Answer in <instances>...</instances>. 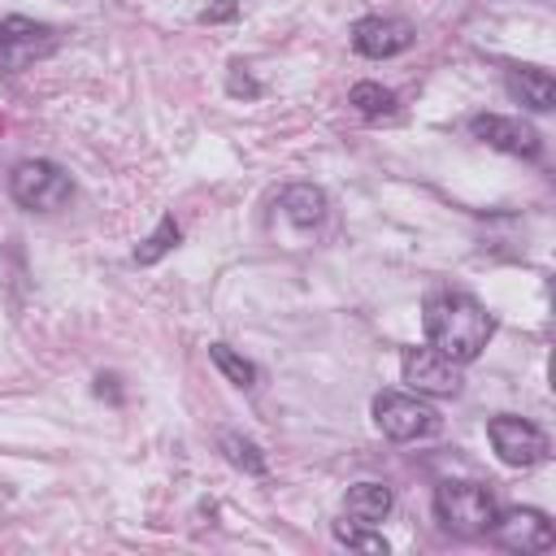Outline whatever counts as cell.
<instances>
[{"instance_id": "obj_10", "label": "cell", "mask_w": 556, "mask_h": 556, "mask_svg": "<svg viewBox=\"0 0 556 556\" xmlns=\"http://www.w3.org/2000/svg\"><path fill=\"white\" fill-rule=\"evenodd\" d=\"M417 39V30L404 22V17H361L352 26V48L369 61H387V56H400L408 52Z\"/></svg>"}, {"instance_id": "obj_21", "label": "cell", "mask_w": 556, "mask_h": 556, "mask_svg": "<svg viewBox=\"0 0 556 556\" xmlns=\"http://www.w3.org/2000/svg\"><path fill=\"white\" fill-rule=\"evenodd\" d=\"M96 395H100V400L109 395V400L117 404V400H122V391H117V374H100V378H96Z\"/></svg>"}, {"instance_id": "obj_18", "label": "cell", "mask_w": 556, "mask_h": 556, "mask_svg": "<svg viewBox=\"0 0 556 556\" xmlns=\"http://www.w3.org/2000/svg\"><path fill=\"white\" fill-rule=\"evenodd\" d=\"M330 534H334V543H343V547H356V552H369V556H387V539H382V534L361 530V521H352V517L334 521V526H330Z\"/></svg>"}, {"instance_id": "obj_12", "label": "cell", "mask_w": 556, "mask_h": 556, "mask_svg": "<svg viewBox=\"0 0 556 556\" xmlns=\"http://www.w3.org/2000/svg\"><path fill=\"white\" fill-rule=\"evenodd\" d=\"M278 208H282V217H287L291 226L313 230V226L326 222V208H330V204H326V191H321V187H313V182H291V187H282Z\"/></svg>"}, {"instance_id": "obj_14", "label": "cell", "mask_w": 556, "mask_h": 556, "mask_svg": "<svg viewBox=\"0 0 556 556\" xmlns=\"http://www.w3.org/2000/svg\"><path fill=\"white\" fill-rule=\"evenodd\" d=\"M178 239H182V230H178L174 213H165V217L156 222V230L135 248V265H156L165 252H174V248H178Z\"/></svg>"}, {"instance_id": "obj_4", "label": "cell", "mask_w": 556, "mask_h": 556, "mask_svg": "<svg viewBox=\"0 0 556 556\" xmlns=\"http://www.w3.org/2000/svg\"><path fill=\"white\" fill-rule=\"evenodd\" d=\"M374 421L387 439L408 443V439H426L439 430V413L413 391H378L374 395Z\"/></svg>"}, {"instance_id": "obj_9", "label": "cell", "mask_w": 556, "mask_h": 556, "mask_svg": "<svg viewBox=\"0 0 556 556\" xmlns=\"http://www.w3.org/2000/svg\"><path fill=\"white\" fill-rule=\"evenodd\" d=\"M469 135L482 139L486 148L495 152H508V156H521V161H539L543 156V139L530 122L521 117H504V113H473L469 117Z\"/></svg>"}, {"instance_id": "obj_13", "label": "cell", "mask_w": 556, "mask_h": 556, "mask_svg": "<svg viewBox=\"0 0 556 556\" xmlns=\"http://www.w3.org/2000/svg\"><path fill=\"white\" fill-rule=\"evenodd\" d=\"M391 504H395V495L387 482H356L343 495V517H352L361 526H378V521H387Z\"/></svg>"}, {"instance_id": "obj_19", "label": "cell", "mask_w": 556, "mask_h": 556, "mask_svg": "<svg viewBox=\"0 0 556 556\" xmlns=\"http://www.w3.org/2000/svg\"><path fill=\"white\" fill-rule=\"evenodd\" d=\"M226 91H230L235 100H256V96H261V83L248 74V65H243V61H230V74H226Z\"/></svg>"}, {"instance_id": "obj_6", "label": "cell", "mask_w": 556, "mask_h": 556, "mask_svg": "<svg viewBox=\"0 0 556 556\" xmlns=\"http://www.w3.org/2000/svg\"><path fill=\"white\" fill-rule=\"evenodd\" d=\"M400 369H404V382H408L417 395L447 400V395H460V387H465L460 365H456V361H447L443 352H434L430 343H426V348H404Z\"/></svg>"}, {"instance_id": "obj_16", "label": "cell", "mask_w": 556, "mask_h": 556, "mask_svg": "<svg viewBox=\"0 0 556 556\" xmlns=\"http://www.w3.org/2000/svg\"><path fill=\"white\" fill-rule=\"evenodd\" d=\"M348 104L365 117H387V113H395V91H387L382 83H356L348 91Z\"/></svg>"}, {"instance_id": "obj_3", "label": "cell", "mask_w": 556, "mask_h": 556, "mask_svg": "<svg viewBox=\"0 0 556 556\" xmlns=\"http://www.w3.org/2000/svg\"><path fill=\"white\" fill-rule=\"evenodd\" d=\"M9 195L17 208L26 213H52L61 204L74 200V178L56 165V161H43V156H30V161H17L13 174H9Z\"/></svg>"}, {"instance_id": "obj_17", "label": "cell", "mask_w": 556, "mask_h": 556, "mask_svg": "<svg viewBox=\"0 0 556 556\" xmlns=\"http://www.w3.org/2000/svg\"><path fill=\"white\" fill-rule=\"evenodd\" d=\"M217 447L226 452V460L235 465V469H243V473H252V478H261L265 473V456H261V447L252 443V439H243V434H222L217 439Z\"/></svg>"}, {"instance_id": "obj_5", "label": "cell", "mask_w": 556, "mask_h": 556, "mask_svg": "<svg viewBox=\"0 0 556 556\" xmlns=\"http://www.w3.org/2000/svg\"><path fill=\"white\" fill-rule=\"evenodd\" d=\"M486 439H491L495 456H500L504 465H513V469H530V465H539V460L547 456V434H543L534 421L517 417V413L491 417V421H486Z\"/></svg>"}, {"instance_id": "obj_1", "label": "cell", "mask_w": 556, "mask_h": 556, "mask_svg": "<svg viewBox=\"0 0 556 556\" xmlns=\"http://www.w3.org/2000/svg\"><path fill=\"white\" fill-rule=\"evenodd\" d=\"M421 330H426V343L434 352H443L456 365H469L491 343L495 317L465 291H434L421 304Z\"/></svg>"}, {"instance_id": "obj_11", "label": "cell", "mask_w": 556, "mask_h": 556, "mask_svg": "<svg viewBox=\"0 0 556 556\" xmlns=\"http://www.w3.org/2000/svg\"><path fill=\"white\" fill-rule=\"evenodd\" d=\"M504 83H508V96L517 104H526L530 113H547L556 104V78L539 65H508Z\"/></svg>"}, {"instance_id": "obj_20", "label": "cell", "mask_w": 556, "mask_h": 556, "mask_svg": "<svg viewBox=\"0 0 556 556\" xmlns=\"http://www.w3.org/2000/svg\"><path fill=\"white\" fill-rule=\"evenodd\" d=\"M230 17H239V4L235 0H222V4H213V9H200V22H230Z\"/></svg>"}, {"instance_id": "obj_8", "label": "cell", "mask_w": 556, "mask_h": 556, "mask_svg": "<svg viewBox=\"0 0 556 556\" xmlns=\"http://www.w3.org/2000/svg\"><path fill=\"white\" fill-rule=\"evenodd\" d=\"M486 534H491V543H500L508 552H521V556L547 552L556 543V530L539 508H500L495 521L486 526Z\"/></svg>"}, {"instance_id": "obj_15", "label": "cell", "mask_w": 556, "mask_h": 556, "mask_svg": "<svg viewBox=\"0 0 556 556\" xmlns=\"http://www.w3.org/2000/svg\"><path fill=\"white\" fill-rule=\"evenodd\" d=\"M208 361L226 374V382H235V387H256V365L248 361V356H239L230 343H208Z\"/></svg>"}, {"instance_id": "obj_2", "label": "cell", "mask_w": 556, "mask_h": 556, "mask_svg": "<svg viewBox=\"0 0 556 556\" xmlns=\"http://www.w3.org/2000/svg\"><path fill=\"white\" fill-rule=\"evenodd\" d=\"M495 513H500L495 491L482 482H439L434 486V517L447 534H460V539L486 534Z\"/></svg>"}, {"instance_id": "obj_7", "label": "cell", "mask_w": 556, "mask_h": 556, "mask_svg": "<svg viewBox=\"0 0 556 556\" xmlns=\"http://www.w3.org/2000/svg\"><path fill=\"white\" fill-rule=\"evenodd\" d=\"M56 52V30L30 17H4L0 22V74H17L39 56Z\"/></svg>"}]
</instances>
